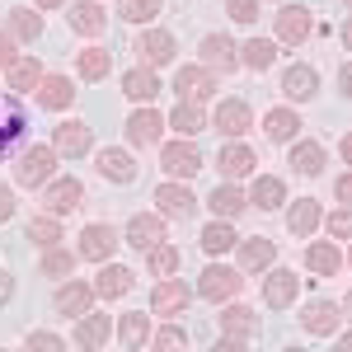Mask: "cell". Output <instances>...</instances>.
I'll list each match as a JSON object with an SVG mask.
<instances>
[{"instance_id": "6da1fadb", "label": "cell", "mask_w": 352, "mask_h": 352, "mask_svg": "<svg viewBox=\"0 0 352 352\" xmlns=\"http://www.w3.org/2000/svg\"><path fill=\"white\" fill-rule=\"evenodd\" d=\"M28 136V109L19 94H0V160Z\"/></svg>"}, {"instance_id": "7a4b0ae2", "label": "cell", "mask_w": 352, "mask_h": 352, "mask_svg": "<svg viewBox=\"0 0 352 352\" xmlns=\"http://www.w3.org/2000/svg\"><path fill=\"white\" fill-rule=\"evenodd\" d=\"M52 169H56V146H28L14 164V184H24V188L52 184Z\"/></svg>"}, {"instance_id": "3957f363", "label": "cell", "mask_w": 352, "mask_h": 352, "mask_svg": "<svg viewBox=\"0 0 352 352\" xmlns=\"http://www.w3.org/2000/svg\"><path fill=\"white\" fill-rule=\"evenodd\" d=\"M240 287H244V277L235 268H226V263H212V268H202V277H197V296L217 300V305H226Z\"/></svg>"}, {"instance_id": "277c9868", "label": "cell", "mask_w": 352, "mask_h": 352, "mask_svg": "<svg viewBox=\"0 0 352 352\" xmlns=\"http://www.w3.org/2000/svg\"><path fill=\"white\" fill-rule=\"evenodd\" d=\"M174 89H179V99L202 104V99L217 94V71H207V66H184V71L174 76Z\"/></svg>"}, {"instance_id": "5b68a950", "label": "cell", "mask_w": 352, "mask_h": 352, "mask_svg": "<svg viewBox=\"0 0 352 352\" xmlns=\"http://www.w3.org/2000/svg\"><path fill=\"white\" fill-rule=\"evenodd\" d=\"M160 164L174 174V179H192V174L202 169V151L184 136V141H169V146L160 151Z\"/></svg>"}, {"instance_id": "8992f818", "label": "cell", "mask_w": 352, "mask_h": 352, "mask_svg": "<svg viewBox=\"0 0 352 352\" xmlns=\"http://www.w3.org/2000/svg\"><path fill=\"white\" fill-rule=\"evenodd\" d=\"M197 52H202V66H207V71H226V76H230V71L240 66V47H235L226 33H207Z\"/></svg>"}, {"instance_id": "52a82bcc", "label": "cell", "mask_w": 352, "mask_h": 352, "mask_svg": "<svg viewBox=\"0 0 352 352\" xmlns=\"http://www.w3.org/2000/svg\"><path fill=\"white\" fill-rule=\"evenodd\" d=\"M56 155H71V160H80V155H89L94 151V132L85 127L80 118L76 122H56Z\"/></svg>"}, {"instance_id": "ba28073f", "label": "cell", "mask_w": 352, "mask_h": 352, "mask_svg": "<svg viewBox=\"0 0 352 352\" xmlns=\"http://www.w3.org/2000/svg\"><path fill=\"white\" fill-rule=\"evenodd\" d=\"M338 320H343V310H338L333 300H310V305L300 310V329H305V333H315V338L338 333Z\"/></svg>"}, {"instance_id": "9c48e42d", "label": "cell", "mask_w": 352, "mask_h": 352, "mask_svg": "<svg viewBox=\"0 0 352 352\" xmlns=\"http://www.w3.org/2000/svg\"><path fill=\"white\" fill-rule=\"evenodd\" d=\"M296 292H300V277L292 268H272L268 277H263V300H268L272 310H287V305L296 300Z\"/></svg>"}, {"instance_id": "30bf717a", "label": "cell", "mask_w": 352, "mask_h": 352, "mask_svg": "<svg viewBox=\"0 0 352 352\" xmlns=\"http://www.w3.org/2000/svg\"><path fill=\"white\" fill-rule=\"evenodd\" d=\"M212 122H217L221 136H244L249 127H254V113H249V104H244V99H221Z\"/></svg>"}, {"instance_id": "8fae6325", "label": "cell", "mask_w": 352, "mask_h": 352, "mask_svg": "<svg viewBox=\"0 0 352 352\" xmlns=\"http://www.w3.org/2000/svg\"><path fill=\"white\" fill-rule=\"evenodd\" d=\"M43 202H47L52 217H66V212H76V207L85 202V184L80 179H56V184H47Z\"/></svg>"}, {"instance_id": "7c38bea8", "label": "cell", "mask_w": 352, "mask_h": 352, "mask_svg": "<svg viewBox=\"0 0 352 352\" xmlns=\"http://www.w3.org/2000/svg\"><path fill=\"white\" fill-rule=\"evenodd\" d=\"M52 305H56V315H66V320H80L85 310L94 305V287L89 282H66L61 292L52 296Z\"/></svg>"}, {"instance_id": "4fadbf2b", "label": "cell", "mask_w": 352, "mask_h": 352, "mask_svg": "<svg viewBox=\"0 0 352 352\" xmlns=\"http://www.w3.org/2000/svg\"><path fill=\"white\" fill-rule=\"evenodd\" d=\"M164 240V217H155V212H136L132 221H127V244L132 249H151V244H160Z\"/></svg>"}, {"instance_id": "5bb4252c", "label": "cell", "mask_w": 352, "mask_h": 352, "mask_svg": "<svg viewBox=\"0 0 352 352\" xmlns=\"http://www.w3.org/2000/svg\"><path fill=\"white\" fill-rule=\"evenodd\" d=\"M277 38H282L287 47H300V43L310 38V10H305V5H287V10L277 14Z\"/></svg>"}, {"instance_id": "9a60e30c", "label": "cell", "mask_w": 352, "mask_h": 352, "mask_svg": "<svg viewBox=\"0 0 352 352\" xmlns=\"http://www.w3.org/2000/svg\"><path fill=\"white\" fill-rule=\"evenodd\" d=\"M164 132V118L155 109H136L132 118H127V141L132 146H155Z\"/></svg>"}, {"instance_id": "2e32d148", "label": "cell", "mask_w": 352, "mask_h": 352, "mask_svg": "<svg viewBox=\"0 0 352 352\" xmlns=\"http://www.w3.org/2000/svg\"><path fill=\"white\" fill-rule=\"evenodd\" d=\"M136 52H141L146 66H169V61H174V38H169L164 28H151V33L136 38Z\"/></svg>"}, {"instance_id": "e0dca14e", "label": "cell", "mask_w": 352, "mask_h": 352, "mask_svg": "<svg viewBox=\"0 0 352 352\" xmlns=\"http://www.w3.org/2000/svg\"><path fill=\"white\" fill-rule=\"evenodd\" d=\"M188 305V282H179V277H164L160 287L151 292V310L155 315H179Z\"/></svg>"}, {"instance_id": "ac0fdd59", "label": "cell", "mask_w": 352, "mask_h": 352, "mask_svg": "<svg viewBox=\"0 0 352 352\" xmlns=\"http://www.w3.org/2000/svg\"><path fill=\"white\" fill-rule=\"evenodd\" d=\"M282 94L296 99V104L315 99V94H320V76H315V66H287V76H282Z\"/></svg>"}, {"instance_id": "d6986e66", "label": "cell", "mask_w": 352, "mask_h": 352, "mask_svg": "<svg viewBox=\"0 0 352 352\" xmlns=\"http://www.w3.org/2000/svg\"><path fill=\"white\" fill-rule=\"evenodd\" d=\"M254 324H258V320H254V310H249V305H226V315H221V338H230V343H249V338H254Z\"/></svg>"}, {"instance_id": "ffe728a7", "label": "cell", "mask_w": 352, "mask_h": 352, "mask_svg": "<svg viewBox=\"0 0 352 352\" xmlns=\"http://www.w3.org/2000/svg\"><path fill=\"white\" fill-rule=\"evenodd\" d=\"M132 292V268H122V263H109L104 258V268H99V282H94V296L104 300H118Z\"/></svg>"}, {"instance_id": "44dd1931", "label": "cell", "mask_w": 352, "mask_h": 352, "mask_svg": "<svg viewBox=\"0 0 352 352\" xmlns=\"http://www.w3.org/2000/svg\"><path fill=\"white\" fill-rule=\"evenodd\" d=\"M113 244H118L113 226L94 221V226H85V235H80V258H94V263H104V258L113 254Z\"/></svg>"}, {"instance_id": "7402d4cb", "label": "cell", "mask_w": 352, "mask_h": 352, "mask_svg": "<svg viewBox=\"0 0 352 352\" xmlns=\"http://www.w3.org/2000/svg\"><path fill=\"white\" fill-rule=\"evenodd\" d=\"M155 202H160L164 217H192V212H197V197H192V188H184V184H160V188H155Z\"/></svg>"}, {"instance_id": "603a6c76", "label": "cell", "mask_w": 352, "mask_h": 352, "mask_svg": "<svg viewBox=\"0 0 352 352\" xmlns=\"http://www.w3.org/2000/svg\"><path fill=\"white\" fill-rule=\"evenodd\" d=\"M254 151L249 146H240V141H230V146H221V155H217V169L226 174V179H244V174H254Z\"/></svg>"}, {"instance_id": "cb8c5ba5", "label": "cell", "mask_w": 352, "mask_h": 352, "mask_svg": "<svg viewBox=\"0 0 352 352\" xmlns=\"http://www.w3.org/2000/svg\"><path fill=\"white\" fill-rule=\"evenodd\" d=\"M122 94L136 99V104H151L155 94H160V80H155V66H136L122 76Z\"/></svg>"}, {"instance_id": "d4e9b609", "label": "cell", "mask_w": 352, "mask_h": 352, "mask_svg": "<svg viewBox=\"0 0 352 352\" xmlns=\"http://www.w3.org/2000/svg\"><path fill=\"white\" fill-rule=\"evenodd\" d=\"M287 230H292V235H300V240H310V235L320 230V202H315V197L292 202V212H287Z\"/></svg>"}, {"instance_id": "484cf974", "label": "cell", "mask_w": 352, "mask_h": 352, "mask_svg": "<svg viewBox=\"0 0 352 352\" xmlns=\"http://www.w3.org/2000/svg\"><path fill=\"white\" fill-rule=\"evenodd\" d=\"M272 258H277V244L263 240V235H254V240H240V268L244 272H263L272 268Z\"/></svg>"}, {"instance_id": "4316f807", "label": "cell", "mask_w": 352, "mask_h": 352, "mask_svg": "<svg viewBox=\"0 0 352 352\" xmlns=\"http://www.w3.org/2000/svg\"><path fill=\"white\" fill-rule=\"evenodd\" d=\"M207 207H212V212H217L221 221H235V217L244 212V207H249V197H244V192L235 188L230 179H226L221 188H212V197H207Z\"/></svg>"}, {"instance_id": "83f0119b", "label": "cell", "mask_w": 352, "mask_h": 352, "mask_svg": "<svg viewBox=\"0 0 352 352\" xmlns=\"http://www.w3.org/2000/svg\"><path fill=\"white\" fill-rule=\"evenodd\" d=\"M99 174L109 179V184H132L136 179V160L127 155V151H99Z\"/></svg>"}, {"instance_id": "f1b7e54d", "label": "cell", "mask_w": 352, "mask_h": 352, "mask_svg": "<svg viewBox=\"0 0 352 352\" xmlns=\"http://www.w3.org/2000/svg\"><path fill=\"white\" fill-rule=\"evenodd\" d=\"M287 202V188H282V179H272V174H258L254 179V188H249V207H258V212H272V207H282Z\"/></svg>"}, {"instance_id": "f546056e", "label": "cell", "mask_w": 352, "mask_h": 352, "mask_svg": "<svg viewBox=\"0 0 352 352\" xmlns=\"http://www.w3.org/2000/svg\"><path fill=\"white\" fill-rule=\"evenodd\" d=\"M305 263H310V272H320V277H338V268H343V254H338V244L315 240L310 249H305Z\"/></svg>"}, {"instance_id": "4dcf8cb0", "label": "cell", "mask_w": 352, "mask_h": 352, "mask_svg": "<svg viewBox=\"0 0 352 352\" xmlns=\"http://www.w3.org/2000/svg\"><path fill=\"white\" fill-rule=\"evenodd\" d=\"M109 333H113V315H89V310H85V320L76 324V343H80V348H104Z\"/></svg>"}, {"instance_id": "1f68e13d", "label": "cell", "mask_w": 352, "mask_h": 352, "mask_svg": "<svg viewBox=\"0 0 352 352\" xmlns=\"http://www.w3.org/2000/svg\"><path fill=\"white\" fill-rule=\"evenodd\" d=\"M71 99H76V85L66 80V76H43L38 80V104L43 109H66Z\"/></svg>"}, {"instance_id": "d6a6232c", "label": "cell", "mask_w": 352, "mask_h": 352, "mask_svg": "<svg viewBox=\"0 0 352 352\" xmlns=\"http://www.w3.org/2000/svg\"><path fill=\"white\" fill-rule=\"evenodd\" d=\"M292 169L305 174V179H315V174L324 169V146H320V141H296V146H292Z\"/></svg>"}, {"instance_id": "836d02e7", "label": "cell", "mask_w": 352, "mask_h": 352, "mask_svg": "<svg viewBox=\"0 0 352 352\" xmlns=\"http://www.w3.org/2000/svg\"><path fill=\"white\" fill-rule=\"evenodd\" d=\"M10 38H19V43H38V38H43V14L28 10V5L10 10Z\"/></svg>"}, {"instance_id": "e575fe53", "label": "cell", "mask_w": 352, "mask_h": 352, "mask_svg": "<svg viewBox=\"0 0 352 352\" xmlns=\"http://www.w3.org/2000/svg\"><path fill=\"white\" fill-rule=\"evenodd\" d=\"M263 132H268V141H292L300 132V118L292 109H272L263 113Z\"/></svg>"}, {"instance_id": "d590c367", "label": "cell", "mask_w": 352, "mask_h": 352, "mask_svg": "<svg viewBox=\"0 0 352 352\" xmlns=\"http://www.w3.org/2000/svg\"><path fill=\"white\" fill-rule=\"evenodd\" d=\"M104 24H109V19H104V10H99L94 0H80V5L71 10V28H76V33H85V38L104 33Z\"/></svg>"}, {"instance_id": "8d00e7d4", "label": "cell", "mask_w": 352, "mask_h": 352, "mask_svg": "<svg viewBox=\"0 0 352 352\" xmlns=\"http://www.w3.org/2000/svg\"><path fill=\"white\" fill-rule=\"evenodd\" d=\"M146 268H151V277H174L179 272V249L174 244H151L146 249Z\"/></svg>"}, {"instance_id": "74e56055", "label": "cell", "mask_w": 352, "mask_h": 352, "mask_svg": "<svg viewBox=\"0 0 352 352\" xmlns=\"http://www.w3.org/2000/svg\"><path fill=\"white\" fill-rule=\"evenodd\" d=\"M272 61H277V47H272L268 38H249L240 47V66H249V71H268Z\"/></svg>"}, {"instance_id": "f35d334b", "label": "cell", "mask_w": 352, "mask_h": 352, "mask_svg": "<svg viewBox=\"0 0 352 352\" xmlns=\"http://www.w3.org/2000/svg\"><path fill=\"white\" fill-rule=\"evenodd\" d=\"M169 127H174L179 136H197V132H207V118H202V109H197V104H188V99H184L179 109L169 113Z\"/></svg>"}, {"instance_id": "ab89813d", "label": "cell", "mask_w": 352, "mask_h": 352, "mask_svg": "<svg viewBox=\"0 0 352 352\" xmlns=\"http://www.w3.org/2000/svg\"><path fill=\"white\" fill-rule=\"evenodd\" d=\"M118 338H122V348H141V343L151 338V315H141V310L122 315V324H118Z\"/></svg>"}, {"instance_id": "60d3db41", "label": "cell", "mask_w": 352, "mask_h": 352, "mask_svg": "<svg viewBox=\"0 0 352 352\" xmlns=\"http://www.w3.org/2000/svg\"><path fill=\"white\" fill-rule=\"evenodd\" d=\"M235 244H240V235L230 230V221H221V217L202 230V249H207V254H226V249H235Z\"/></svg>"}, {"instance_id": "b9f144b4", "label": "cell", "mask_w": 352, "mask_h": 352, "mask_svg": "<svg viewBox=\"0 0 352 352\" xmlns=\"http://www.w3.org/2000/svg\"><path fill=\"white\" fill-rule=\"evenodd\" d=\"M38 80H43V66H38V56H19L14 66H10V89H38Z\"/></svg>"}, {"instance_id": "7bdbcfd3", "label": "cell", "mask_w": 352, "mask_h": 352, "mask_svg": "<svg viewBox=\"0 0 352 352\" xmlns=\"http://www.w3.org/2000/svg\"><path fill=\"white\" fill-rule=\"evenodd\" d=\"M113 71V52H104V47H85L80 52V76L85 80H104Z\"/></svg>"}, {"instance_id": "ee69618b", "label": "cell", "mask_w": 352, "mask_h": 352, "mask_svg": "<svg viewBox=\"0 0 352 352\" xmlns=\"http://www.w3.org/2000/svg\"><path fill=\"white\" fill-rule=\"evenodd\" d=\"M28 240L43 244V249H52V244L61 240V226H56V217H33V221H28Z\"/></svg>"}, {"instance_id": "f6af8a7d", "label": "cell", "mask_w": 352, "mask_h": 352, "mask_svg": "<svg viewBox=\"0 0 352 352\" xmlns=\"http://www.w3.org/2000/svg\"><path fill=\"white\" fill-rule=\"evenodd\" d=\"M118 14H122L127 24H146V19H155V14H160V0H122V5H118Z\"/></svg>"}, {"instance_id": "bcb514c9", "label": "cell", "mask_w": 352, "mask_h": 352, "mask_svg": "<svg viewBox=\"0 0 352 352\" xmlns=\"http://www.w3.org/2000/svg\"><path fill=\"white\" fill-rule=\"evenodd\" d=\"M66 272H76V254H66V249H47L43 254V277H66Z\"/></svg>"}, {"instance_id": "7dc6e473", "label": "cell", "mask_w": 352, "mask_h": 352, "mask_svg": "<svg viewBox=\"0 0 352 352\" xmlns=\"http://www.w3.org/2000/svg\"><path fill=\"white\" fill-rule=\"evenodd\" d=\"M226 10H230L235 24H254L258 19V0H226Z\"/></svg>"}, {"instance_id": "c3c4849f", "label": "cell", "mask_w": 352, "mask_h": 352, "mask_svg": "<svg viewBox=\"0 0 352 352\" xmlns=\"http://www.w3.org/2000/svg\"><path fill=\"white\" fill-rule=\"evenodd\" d=\"M329 235H333V240H352V207H343V212L329 217Z\"/></svg>"}, {"instance_id": "681fc988", "label": "cell", "mask_w": 352, "mask_h": 352, "mask_svg": "<svg viewBox=\"0 0 352 352\" xmlns=\"http://www.w3.org/2000/svg\"><path fill=\"white\" fill-rule=\"evenodd\" d=\"M184 343H188V333H184V329H174V324H164L160 333L151 338V348H184Z\"/></svg>"}, {"instance_id": "f907efd6", "label": "cell", "mask_w": 352, "mask_h": 352, "mask_svg": "<svg viewBox=\"0 0 352 352\" xmlns=\"http://www.w3.org/2000/svg\"><path fill=\"white\" fill-rule=\"evenodd\" d=\"M24 343H28V348H47V352H61V348H66V338H56V333H47V329H33Z\"/></svg>"}, {"instance_id": "816d5d0a", "label": "cell", "mask_w": 352, "mask_h": 352, "mask_svg": "<svg viewBox=\"0 0 352 352\" xmlns=\"http://www.w3.org/2000/svg\"><path fill=\"white\" fill-rule=\"evenodd\" d=\"M14 61H19V56H14V38H5V33H0V71H10Z\"/></svg>"}, {"instance_id": "f5cc1de1", "label": "cell", "mask_w": 352, "mask_h": 352, "mask_svg": "<svg viewBox=\"0 0 352 352\" xmlns=\"http://www.w3.org/2000/svg\"><path fill=\"white\" fill-rule=\"evenodd\" d=\"M10 217H14V192H10V188H0V226H5Z\"/></svg>"}, {"instance_id": "db71d44e", "label": "cell", "mask_w": 352, "mask_h": 352, "mask_svg": "<svg viewBox=\"0 0 352 352\" xmlns=\"http://www.w3.org/2000/svg\"><path fill=\"white\" fill-rule=\"evenodd\" d=\"M10 296H14V277H10V272L0 268V305H5Z\"/></svg>"}, {"instance_id": "11a10c76", "label": "cell", "mask_w": 352, "mask_h": 352, "mask_svg": "<svg viewBox=\"0 0 352 352\" xmlns=\"http://www.w3.org/2000/svg\"><path fill=\"white\" fill-rule=\"evenodd\" d=\"M333 192H338V197H343V202H348V207H352V174H343V179L333 184Z\"/></svg>"}, {"instance_id": "9f6ffc18", "label": "cell", "mask_w": 352, "mask_h": 352, "mask_svg": "<svg viewBox=\"0 0 352 352\" xmlns=\"http://www.w3.org/2000/svg\"><path fill=\"white\" fill-rule=\"evenodd\" d=\"M338 89L352 99V61H348V66H338Z\"/></svg>"}, {"instance_id": "6f0895ef", "label": "cell", "mask_w": 352, "mask_h": 352, "mask_svg": "<svg viewBox=\"0 0 352 352\" xmlns=\"http://www.w3.org/2000/svg\"><path fill=\"white\" fill-rule=\"evenodd\" d=\"M338 151H343V160H348V164H352V132H348V136H343V146H338Z\"/></svg>"}, {"instance_id": "680465c9", "label": "cell", "mask_w": 352, "mask_h": 352, "mask_svg": "<svg viewBox=\"0 0 352 352\" xmlns=\"http://www.w3.org/2000/svg\"><path fill=\"white\" fill-rule=\"evenodd\" d=\"M343 43H348V52H352V19L343 24Z\"/></svg>"}, {"instance_id": "91938a15", "label": "cell", "mask_w": 352, "mask_h": 352, "mask_svg": "<svg viewBox=\"0 0 352 352\" xmlns=\"http://www.w3.org/2000/svg\"><path fill=\"white\" fill-rule=\"evenodd\" d=\"M33 5H38V10H56L61 0H33Z\"/></svg>"}, {"instance_id": "94428289", "label": "cell", "mask_w": 352, "mask_h": 352, "mask_svg": "<svg viewBox=\"0 0 352 352\" xmlns=\"http://www.w3.org/2000/svg\"><path fill=\"white\" fill-rule=\"evenodd\" d=\"M343 315H348V320H352V292H348V296H343Z\"/></svg>"}, {"instance_id": "6125c7cd", "label": "cell", "mask_w": 352, "mask_h": 352, "mask_svg": "<svg viewBox=\"0 0 352 352\" xmlns=\"http://www.w3.org/2000/svg\"><path fill=\"white\" fill-rule=\"evenodd\" d=\"M338 348H352V333H338Z\"/></svg>"}, {"instance_id": "be15d7a7", "label": "cell", "mask_w": 352, "mask_h": 352, "mask_svg": "<svg viewBox=\"0 0 352 352\" xmlns=\"http://www.w3.org/2000/svg\"><path fill=\"white\" fill-rule=\"evenodd\" d=\"M348 263H352V254H348Z\"/></svg>"}, {"instance_id": "e7e4bbea", "label": "cell", "mask_w": 352, "mask_h": 352, "mask_svg": "<svg viewBox=\"0 0 352 352\" xmlns=\"http://www.w3.org/2000/svg\"><path fill=\"white\" fill-rule=\"evenodd\" d=\"M348 10H352V0H348Z\"/></svg>"}]
</instances>
